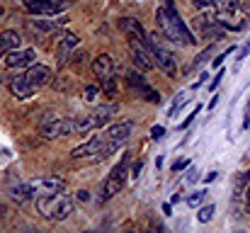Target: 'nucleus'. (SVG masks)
I'll use <instances>...</instances> for the list:
<instances>
[{
	"instance_id": "nucleus-23",
	"label": "nucleus",
	"mask_w": 250,
	"mask_h": 233,
	"mask_svg": "<svg viewBox=\"0 0 250 233\" xmlns=\"http://www.w3.org/2000/svg\"><path fill=\"white\" fill-rule=\"evenodd\" d=\"M139 95H141L144 100H148L151 105H158V102H161V95H158V90H153V87H144Z\"/></svg>"
},
{
	"instance_id": "nucleus-22",
	"label": "nucleus",
	"mask_w": 250,
	"mask_h": 233,
	"mask_svg": "<svg viewBox=\"0 0 250 233\" xmlns=\"http://www.w3.org/2000/svg\"><path fill=\"white\" fill-rule=\"evenodd\" d=\"M248 187H250V170L243 172V175H238V180H236V199H243Z\"/></svg>"
},
{
	"instance_id": "nucleus-13",
	"label": "nucleus",
	"mask_w": 250,
	"mask_h": 233,
	"mask_svg": "<svg viewBox=\"0 0 250 233\" xmlns=\"http://www.w3.org/2000/svg\"><path fill=\"white\" fill-rule=\"evenodd\" d=\"M102 146H104V136H95L92 141H85L81 146H76V148L71 151V158H90V155H97Z\"/></svg>"
},
{
	"instance_id": "nucleus-28",
	"label": "nucleus",
	"mask_w": 250,
	"mask_h": 233,
	"mask_svg": "<svg viewBox=\"0 0 250 233\" xmlns=\"http://www.w3.org/2000/svg\"><path fill=\"white\" fill-rule=\"evenodd\" d=\"M185 97H187V92H177V95H175V102H172V107H170V114H175V112H177V107L182 105V100H185Z\"/></svg>"
},
{
	"instance_id": "nucleus-34",
	"label": "nucleus",
	"mask_w": 250,
	"mask_h": 233,
	"mask_svg": "<svg viewBox=\"0 0 250 233\" xmlns=\"http://www.w3.org/2000/svg\"><path fill=\"white\" fill-rule=\"evenodd\" d=\"M231 51H233V49H229V51H226V54H219V56H216V59H214V66H216V68H221V64H224V59H226V56H229V54H231Z\"/></svg>"
},
{
	"instance_id": "nucleus-15",
	"label": "nucleus",
	"mask_w": 250,
	"mask_h": 233,
	"mask_svg": "<svg viewBox=\"0 0 250 233\" xmlns=\"http://www.w3.org/2000/svg\"><path fill=\"white\" fill-rule=\"evenodd\" d=\"M34 85H29L24 76L20 78H12V83H10V92H12V97H17V100H27V97H32L34 95Z\"/></svg>"
},
{
	"instance_id": "nucleus-14",
	"label": "nucleus",
	"mask_w": 250,
	"mask_h": 233,
	"mask_svg": "<svg viewBox=\"0 0 250 233\" xmlns=\"http://www.w3.org/2000/svg\"><path fill=\"white\" fill-rule=\"evenodd\" d=\"M92 73L97 78H114V59L109 54H100L92 61Z\"/></svg>"
},
{
	"instance_id": "nucleus-38",
	"label": "nucleus",
	"mask_w": 250,
	"mask_h": 233,
	"mask_svg": "<svg viewBox=\"0 0 250 233\" xmlns=\"http://www.w3.org/2000/svg\"><path fill=\"white\" fill-rule=\"evenodd\" d=\"M248 54H250V42L246 44V46H243V49H241V59H238V61H243V59H246Z\"/></svg>"
},
{
	"instance_id": "nucleus-29",
	"label": "nucleus",
	"mask_w": 250,
	"mask_h": 233,
	"mask_svg": "<svg viewBox=\"0 0 250 233\" xmlns=\"http://www.w3.org/2000/svg\"><path fill=\"white\" fill-rule=\"evenodd\" d=\"M192 2H194L197 7H202V10H207V7H214V5H216L219 0H192Z\"/></svg>"
},
{
	"instance_id": "nucleus-27",
	"label": "nucleus",
	"mask_w": 250,
	"mask_h": 233,
	"mask_svg": "<svg viewBox=\"0 0 250 233\" xmlns=\"http://www.w3.org/2000/svg\"><path fill=\"white\" fill-rule=\"evenodd\" d=\"M204 197H207V192H194V194L187 199V204H189V207H199V204L204 202Z\"/></svg>"
},
{
	"instance_id": "nucleus-26",
	"label": "nucleus",
	"mask_w": 250,
	"mask_h": 233,
	"mask_svg": "<svg viewBox=\"0 0 250 233\" xmlns=\"http://www.w3.org/2000/svg\"><path fill=\"white\" fill-rule=\"evenodd\" d=\"M100 80H102V90H104L107 95H114V90H117L114 78H100Z\"/></svg>"
},
{
	"instance_id": "nucleus-40",
	"label": "nucleus",
	"mask_w": 250,
	"mask_h": 233,
	"mask_svg": "<svg viewBox=\"0 0 250 233\" xmlns=\"http://www.w3.org/2000/svg\"><path fill=\"white\" fill-rule=\"evenodd\" d=\"M216 175H219V172H209L204 180H207V182H214V180H216Z\"/></svg>"
},
{
	"instance_id": "nucleus-1",
	"label": "nucleus",
	"mask_w": 250,
	"mask_h": 233,
	"mask_svg": "<svg viewBox=\"0 0 250 233\" xmlns=\"http://www.w3.org/2000/svg\"><path fill=\"white\" fill-rule=\"evenodd\" d=\"M156 22H158V29L161 34L166 37L167 42H175V44H182V46H189L194 44V34L187 29V24L182 22V17L177 15L175 10V2L166 0L158 10H156Z\"/></svg>"
},
{
	"instance_id": "nucleus-39",
	"label": "nucleus",
	"mask_w": 250,
	"mask_h": 233,
	"mask_svg": "<svg viewBox=\"0 0 250 233\" xmlns=\"http://www.w3.org/2000/svg\"><path fill=\"white\" fill-rule=\"evenodd\" d=\"M78 199H83V202H87V199H90V192H85V190H81V192H78Z\"/></svg>"
},
{
	"instance_id": "nucleus-5",
	"label": "nucleus",
	"mask_w": 250,
	"mask_h": 233,
	"mask_svg": "<svg viewBox=\"0 0 250 233\" xmlns=\"http://www.w3.org/2000/svg\"><path fill=\"white\" fill-rule=\"evenodd\" d=\"M27 185V192H29V199L34 197H49V194H56V192H63L66 190V182L59 180V177H34Z\"/></svg>"
},
{
	"instance_id": "nucleus-44",
	"label": "nucleus",
	"mask_w": 250,
	"mask_h": 233,
	"mask_svg": "<svg viewBox=\"0 0 250 233\" xmlns=\"http://www.w3.org/2000/svg\"><path fill=\"white\" fill-rule=\"evenodd\" d=\"M0 17H2V7H0Z\"/></svg>"
},
{
	"instance_id": "nucleus-33",
	"label": "nucleus",
	"mask_w": 250,
	"mask_h": 233,
	"mask_svg": "<svg viewBox=\"0 0 250 233\" xmlns=\"http://www.w3.org/2000/svg\"><path fill=\"white\" fill-rule=\"evenodd\" d=\"M209 54H211V49H207V51H202V54L197 56V61H194V66H202V64L207 61V56H209Z\"/></svg>"
},
{
	"instance_id": "nucleus-35",
	"label": "nucleus",
	"mask_w": 250,
	"mask_h": 233,
	"mask_svg": "<svg viewBox=\"0 0 250 233\" xmlns=\"http://www.w3.org/2000/svg\"><path fill=\"white\" fill-rule=\"evenodd\" d=\"M221 78H224V71H221L219 76H216V78H214V80H211V85H209V90H216V87L221 85Z\"/></svg>"
},
{
	"instance_id": "nucleus-8",
	"label": "nucleus",
	"mask_w": 250,
	"mask_h": 233,
	"mask_svg": "<svg viewBox=\"0 0 250 233\" xmlns=\"http://www.w3.org/2000/svg\"><path fill=\"white\" fill-rule=\"evenodd\" d=\"M129 51H131V59L134 64L141 68V71H151L156 66L153 61V54H151V46L146 42H139V39H129Z\"/></svg>"
},
{
	"instance_id": "nucleus-6",
	"label": "nucleus",
	"mask_w": 250,
	"mask_h": 233,
	"mask_svg": "<svg viewBox=\"0 0 250 233\" xmlns=\"http://www.w3.org/2000/svg\"><path fill=\"white\" fill-rule=\"evenodd\" d=\"M71 0H27L24 7L34 15H42V17H51V15H59L63 10H68Z\"/></svg>"
},
{
	"instance_id": "nucleus-17",
	"label": "nucleus",
	"mask_w": 250,
	"mask_h": 233,
	"mask_svg": "<svg viewBox=\"0 0 250 233\" xmlns=\"http://www.w3.org/2000/svg\"><path fill=\"white\" fill-rule=\"evenodd\" d=\"M124 187V180L122 177H117V175H109L104 182H102V192H100V199L102 202H107V199H112L119 190Z\"/></svg>"
},
{
	"instance_id": "nucleus-24",
	"label": "nucleus",
	"mask_w": 250,
	"mask_h": 233,
	"mask_svg": "<svg viewBox=\"0 0 250 233\" xmlns=\"http://www.w3.org/2000/svg\"><path fill=\"white\" fill-rule=\"evenodd\" d=\"M211 216H214V204H207V207H202V209H199V214H197V219H199L202 224L211 221Z\"/></svg>"
},
{
	"instance_id": "nucleus-32",
	"label": "nucleus",
	"mask_w": 250,
	"mask_h": 233,
	"mask_svg": "<svg viewBox=\"0 0 250 233\" xmlns=\"http://www.w3.org/2000/svg\"><path fill=\"white\" fill-rule=\"evenodd\" d=\"M163 134H166V129H163V127H153V129H151V136H153L156 141H158V139H163Z\"/></svg>"
},
{
	"instance_id": "nucleus-30",
	"label": "nucleus",
	"mask_w": 250,
	"mask_h": 233,
	"mask_svg": "<svg viewBox=\"0 0 250 233\" xmlns=\"http://www.w3.org/2000/svg\"><path fill=\"white\" fill-rule=\"evenodd\" d=\"M187 165H189V160H187V158H180V160L172 165V170H175V172H180V170H185Z\"/></svg>"
},
{
	"instance_id": "nucleus-7",
	"label": "nucleus",
	"mask_w": 250,
	"mask_h": 233,
	"mask_svg": "<svg viewBox=\"0 0 250 233\" xmlns=\"http://www.w3.org/2000/svg\"><path fill=\"white\" fill-rule=\"evenodd\" d=\"M73 131H76V119H59V117H54V119L42 124V136L46 141L66 136V134H73Z\"/></svg>"
},
{
	"instance_id": "nucleus-36",
	"label": "nucleus",
	"mask_w": 250,
	"mask_h": 233,
	"mask_svg": "<svg viewBox=\"0 0 250 233\" xmlns=\"http://www.w3.org/2000/svg\"><path fill=\"white\" fill-rule=\"evenodd\" d=\"M250 127V100H248V107H246V117H243V129Z\"/></svg>"
},
{
	"instance_id": "nucleus-2",
	"label": "nucleus",
	"mask_w": 250,
	"mask_h": 233,
	"mask_svg": "<svg viewBox=\"0 0 250 233\" xmlns=\"http://www.w3.org/2000/svg\"><path fill=\"white\" fill-rule=\"evenodd\" d=\"M73 209H76V204H73L71 194L56 192V194H49V197H37V212L44 219L63 221V219H68L73 214Z\"/></svg>"
},
{
	"instance_id": "nucleus-31",
	"label": "nucleus",
	"mask_w": 250,
	"mask_h": 233,
	"mask_svg": "<svg viewBox=\"0 0 250 233\" xmlns=\"http://www.w3.org/2000/svg\"><path fill=\"white\" fill-rule=\"evenodd\" d=\"M197 112H199V107H194V112H192V114H189V117H187V119H185V122H182V124H180V129H187V127H189V124H192V119H194V117H197Z\"/></svg>"
},
{
	"instance_id": "nucleus-11",
	"label": "nucleus",
	"mask_w": 250,
	"mask_h": 233,
	"mask_svg": "<svg viewBox=\"0 0 250 233\" xmlns=\"http://www.w3.org/2000/svg\"><path fill=\"white\" fill-rule=\"evenodd\" d=\"M119 29H122L124 34H129V39H139V42H146V44H148V34H146V29L141 27L139 20H134V17H122V20H119Z\"/></svg>"
},
{
	"instance_id": "nucleus-41",
	"label": "nucleus",
	"mask_w": 250,
	"mask_h": 233,
	"mask_svg": "<svg viewBox=\"0 0 250 233\" xmlns=\"http://www.w3.org/2000/svg\"><path fill=\"white\" fill-rule=\"evenodd\" d=\"M163 212H166L167 216H170V214H172V207H170V204H163Z\"/></svg>"
},
{
	"instance_id": "nucleus-43",
	"label": "nucleus",
	"mask_w": 250,
	"mask_h": 233,
	"mask_svg": "<svg viewBox=\"0 0 250 233\" xmlns=\"http://www.w3.org/2000/svg\"><path fill=\"white\" fill-rule=\"evenodd\" d=\"M0 216H2V207H0Z\"/></svg>"
},
{
	"instance_id": "nucleus-19",
	"label": "nucleus",
	"mask_w": 250,
	"mask_h": 233,
	"mask_svg": "<svg viewBox=\"0 0 250 233\" xmlns=\"http://www.w3.org/2000/svg\"><path fill=\"white\" fill-rule=\"evenodd\" d=\"M63 22H66L63 17H59V20H34V29H39L44 34H56Z\"/></svg>"
},
{
	"instance_id": "nucleus-3",
	"label": "nucleus",
	"mask_w": 250,
	"mask_h": 233,
	"mask_svg": "<svg viewBox=\"0 0 250 233\" xmlns=\"http://www.w3.org/2000/svg\"><path fill=\"white\" fill-rule=\"evenodd\" d=\"M114 112H117V105H100V107H95L90 114H83V117L76 119V131L78 134H87V131H92L97 127L109 124Z\"/></svg>"
},
{
	"instance_id": "nucleus-4",
	"label": "nucleus",
	"mask_w": 250,
	"mask_h": 233,
	"mask_svg": "<svg viewBox=\"0 0 250 233\" xmlns=\"http://www.w3.org/2000/svg\"><path fill=\"white\" fill-rule=\"evenodd\" d=\"M148 46H151V54H153L156 66H161V71L167 73L170 78L175 76L177 73V64H175V56L167 51L166 39L161 34H148Z\"/></svg>"
},
{
	"instance_id": "nucleus-18",
	"label": "nucleus",
	"mask_w": 250,
	"mask_h": 233,
	"mask_svg": "<svg viewBox=\"0 0 250 233\" xmlns=\"http://www.w3.org/2000/svg\"><path fill=\"white\" fill-rule=\"evenodd\" d=\"M20 44H22V39H20V34L15 29L0 32V54H7L12 49H20Z\"/></svg>"
},
{
	"instance_id": "nucleus-10",
	"label": "nucleus",
	"mask_w": 250,
	"mask_h": 233,
	"mask_svg": "<svg viewBox=\"0 0 250 233\" xmlns=\"http://www.w3.org/2000/svg\"><path fill=\"white\" fill-rule=\"evenodd\" d=\"M51 78H54V71L49 66H42V64H32L27 68V73H24V80L34 87H42V85L51 83Z\"/></svg>"
},
{
	"instance_id": "nucleus-21",
	"label": "nucleus",
	"mask_w": 250,
	"mask_h": 233,
	"mask_svg": "<svg viewBox=\"0 0 250 233\" xmlns=\"http://www.w3.org/2000/svg\"><path fill=\"white\" fill-rule=\"evenodd\" d=\"M126 85L134 87L136 92H141L144 87H148V80L141 76V73H136V71H126Z\"/></svg>"
},
{
	"instance_id": "nucleus-25",
	"label": "nucleus",
	"mask_w": 250,
	"mask_h": 233,
	"mask_svg": "<svg viewBox=\"0 0 250 233\" xmlns=\"http://www.w3.org/2000/svg\"><path fill=\"white\" fill-rule=\"evenodd\" d=\"M97 95H100V87H97V85H85L83 87V100L85 102H95Z\"/></svg>"
},
{
	"instance_id": "nucleus-9",
	"label": "nucleus",
	"mask_w": 250,
	"mask_h": 233,
	"mask_svg": "<svg viewBox=\"0 0 250 233\" xmlns=\"http://www.w3.org/2000/svg\"><path fill=\"white\" fill-rule=\"evenodd\" d=\"M5 64L10 68H29L37 64V51L34 49H12L5 54Z\"/></svg>"
},
{
	"instance_id": "nucleus-42",
	"label": "nucleus",
	"mask_w": 250,
	"mask_h": 233,
	"mask_svg": "<svg viewBox=\"0 0 250 233\" xmlns=\"http://www.w3.org/2000/svg\"><path fill=\"white\" fill-rule=\"evenodd\" d=\"M246 199H248V209H250V187H248V192H246Z\"/></svg>"
},
{
	"instance_id": "nucleus-20",
	"label": "nucleus",
	"mask_w": 250,
	"mask_h": 233,
	"mask_svg": "<svg viewBox=\"0 0 250 233\" xmlns=\"http://www.w3.org/2000/svg\"><path fill=\"white\" fill-rule=\"evenodd\" d=\"M7 194H10V197H12L15 202H20V204L29 199V192H27V185H24V182H17V180L7 185Z\"/></svg>"
},
{
	"instance_id": "nucleus-12",
	"label": "nucleus",
	"mask_w": 250,
	"mask_h": 233,
	"mask_svg": "<svg viewBox=\"0 0 250 233\" xmlns=\"http://www.w3.org/2000/svg\"><path fill=\"white\" fill-rule=\"evenodd\" d=\"M104 141H114V144H126V139L131 136V122H119V124H112L104 134Z\"/></svg>"
},
{
	"instance_id": "nucleus-16",
	"label": "nucleus",
	"mask_w": 250,
	"mask_h": 233,
	"mask_svg": "<svg viewBox=\"0 0 250 233\" xmlns=\"http://www.w3.org/2000/svg\"><path fill=\"white\" fill-rule=\"evenodd\" d=\"M78 42H81V37H78V34H73V32H71V34H63V37H61V44H59V54H56V56H59V64H66V61H68V54H71V51H73V49L78 46Z\"/></svg>"
},
{
	"instance_id": "nucleus-37",
	"label": "nucleus",
	"mask_w": 250,
	"mask_h": 233,
	"mask_svg": "<svg viewBox=\"0 0 250 233\" xmlns=\"http://www.w3.org/2000/svg\"><path fill=\"white\" fill-rule=\"evenodd\" d=\"M141 165H144L141 160H139V163H134V170H131V177H139V172H141Z\"/></svg>"
}]
</instances>
